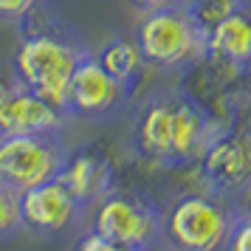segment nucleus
Masks as SVG:
<instances>
[{
    "label": "nucleus",
    "instance_id": "nucleus-8",
    "mask_svg": "<svg viewBox=\"0 0 251 251\" xmlns=\"http://www.w3.org/2000/svg\"><path fill=\"white\" fill-rule=\"evenodd\" d=\"M65 122L68 116L31 93L25 85H20L12 71L0 74V138L62 130Z\"/></svg>",
    "mask_w": 251,
    "mask_h": 251
},
{
    "label": "nucleus",
    "instance_id": "nucleus-3",
    "mask_svg": "<svg viewBox=\"0 0 251 251\" xmlns=\"http://www.w3.org/2000/svg\"><path fill=\"white\" fill-rule=\"evenodd\" d=\"M138 57L158 68H186L203 59L206 31L195 23L186 6H170L158 12L141 14L133 31Z\"/></svg>",
    "mask_w": 251,
    "mask_h": 251
},
{
    "label": "nucleus",
    "instance_id": "nucleus-13",
    "mask_svg": "<svg viewBox=\"0 0 251 251\" xmlns=\"http://www.w3.org/2000/svg\"><path fill=\"white\" fill-rule=\"evenodd\" d=\"M59 175L71 186V192L79 201L82 209L93 206L116 181L113 161L96 144H85V147L68 152V161H65Z\"/></svg>",
    "mask_w": 251,
    "mask_h": 251
},
{
    "label": "nucleus",
    "instance_id": "nucleus-18",
    "mask_svg": "<svg viewBox=\"0 0 251 251\" xmlns=\"http://www.w3.org/2000/svg\"><path fill=\"white\" fill-rule=\"evenodd\" d=\"M223 251H251V217L237 215L223 243Z\"/></svg>",
    "mask_w": 251,
    "mask_h": 251
},
{
    "label": "nucleus",
    "instance_id": "nucleus-19",
    "mask_svg": "<svg viewBox=\"0 0 251 251\" xmlns=\"http://www.w3.org/2000/svg\"><path fill=\"white\" fill-rule=\"evenodd\" d=\"M74 251H127V249L116 246L110 240H104L102 234H96V231H88V234H82V240L74 246Z\"/></svg>",
    "mask_w": 251,
    "mask_h": 251
},
{
    "label": "nucleus",
    "instance_id": "nucleus-6",
    "mask_svg": "<svg viewBox=\"0 0 251 251\" xmlns=\"http://www.w3.org/2000/svg\"><path fill=\"white\" fill-rule=\"evenodd\" d=\"M195 164L209 192L226 198L246 192L251 189V136L246 127L215 130Z\"/></svg>",
    "mask_w": 251,
    "mask_h": 251
},
{
    "label": "nucleus",
    "instance_id": "nucleus-17",
    "mask_svg": "<svg viewBox=\"0 0 251 251\" xmlns=\"http://www.w3.org/2000/svg\"><path fill=\"white\" fill-rule=\"evenodd\" d=\"M51 0H0V23H23L40 9H48Z\"/></svg>",
    "mask_w": 251,
    "mask_h": 251
},
{
    "label": "nucleus",
    "instance_id": "nucleus-12",
    "mask_svg": "<svg viewBox=\"0 0 251 251\" xmlns=\"http://www.w3.org/2000/svg\"><path fill=\"white\" fill-rule=\"evenodd\" d=\"M203 59H212L215 65L249 74L251 71V6L231 12L206 31Z\"/></svg>",
    "mask_w": 251,
    "mask_h": 251
},
{
    "label": "nucleus",
    "instance_id": "nucleus-14",
    "mask_svg": "<svg viewBox=\"0 0 251 251\" xmlns=\"http://www.w3.org/2000/svg\"><path fill=\"white\" fill-rule=\"evenodd\" d=\"M93 59L99 62V68H102L107 76H113L116 82H122V85H127V88L136 91L144 62L138 57V48H136L133 40H127V37H113V40H107L104 46H99L93 51Z\"/></svg>",
    "mask_w": 251,
    "mask_h": 251
},
{
    "label": "nucleus",
    "instance_id": "nucleus-4",
    "mask_svg": "<svg viewBox=\"0 0 251 251\" xmlns=\"http://www.w3.org/2000/svg\"><path fill=\"white\" fill-rule=\"evenodd\" d=\"M91 231L127 251H152L161 240V206L147 192L110 186L96 201Z\"/></svg>",
    "mask_w": 251,
    "mask_h": 251
},
{
    "label": "nucleus",
    "instance_id": "nucleus-2",
    "mask_svg": "<svg viewBox=\"0 0 251 251\" xmlns=\"http://www.w3.org/2000/svg\"><path fill=\"white\" fill-rule=\"evenodd\" d=\"M237 215L226 195L186 192L161 212V240L175 251H220Z\"/></svg>",
    "mask_w": 251,
    "mask_h": 251
},
{
    "label": "nucleus",
    "instance_id": "nucleus-10",
    "mask_svg": "<svg viewBox=\"0 0 251 251\" xmlns=\"http://www.w3.org/2000/svg\"><path fill=\"white\" fill-rule=\"evenodd\" d=\"M172 102V136H170V170L195 164L203 144L217 127L212 113L186 91H170Z\"/></svg>",
    "mask_w": 251,
    "mask_h": 251
},
{
    "label": "nucleus",
    "instance_id": "nucleus-16",
    "mask_svg": "<svg viewBox=\"0 0 251 251\" xmlns=\"http://www.w3.org/2000/svg\"><path fill=\"white\" fill-rule=\"evenodd\" d=\"M23 231V217H20V192L9 183L0 181V240L12 237Z\"/></svg>",
    "mask_w": 251,
    "mask_h": 251
},
{
    "label": "nucleus",
    "instance_id": "nucleus-22",
    "mask_svg": "<svg viewBox=\"0 0 251 251\" xmlns=\"http://www.w3.org/2000/svg\"><path fill=\"white\" fill-rule=\"evenodd\" d=\"M246 133L251 136V102H249V110H246Z\"/></svg>",
    "mask_w": 251,
    "mask_h": 251
},
{
    "label": "nucleus",
    "instance_id": "nucleus-21",
    "mask_svg": "<svg viewBox=\"0 0 251 251\" xmlns=\"http://www.w3.org/2000/svg\"><path fill=\"white\" fill-rule=\"evenodd\" d=\"M240 215L251 217V189H246V203H243V212H240Z\"/></svg>",
    "mask_w": 251,
    "mask_h": 251
},
{
    "label": "nucleus",
    "instance_id": "nucleus-15",
    "mask_svg": "<svg viewBox=\"0 0 251 251\" xmlns=\"http://www.w3.org/2000/svg\"><path fill=\"white\" fill-rule=\"evenodd\" d=\"M249 0H183L186 12L195 17V23L203 31H209L215 23H220L223 17H228L231 12L243 9Z\"/></svg>",
    "mask_w": 251,
    "mask_h": 251
},
{
    "label": "nucleus",
    "instance_id": "nucleus-9",
    "mask_svg": "<svg viewBox=\"0 0 251 251\" xmlns=\"http://www.w3.org/2000/svg\"><path fill=\"white\" fill-rule=\"evenodd\" d=\"M79 212H82L79 201L74 198L68 183L62 181V175L20 192L23 228L31 231V234H40V237L62 234L65 228L74 226V220L79 217Z\"/></svg>",
    "mask_w": 251,
    "mask_h": 251
},
{
    "label": "nucleus",
    "instance_id": "nucleus-11",
    "mask_svg": "<svg viewBox=\"0 0 251 251\" xmlns=\"http://www.w3.org/2000/svg\"><path fill=\"white\" fill-rule=\"evenodd\" d=\"M170 136H172V102L170 91L152 93L133 122V152L147 164L170 170Z\"/></svg>",
    "mask_w": 251,
    "mask_h": 251
},
{
    "label": "nucleus",
    "instance_id": "nucleus-20",
    "mask_svg": "<svg viewBox=\"0 0 251 251\" xmlns=\"http://www.w3.org/2000/svg\"><path fill=\"white\" fill-rule=\"evenodd\" d=\"M141 14L147 12H158V9H170V6H181L183 0H130Z\"/></svg>",
    "mask_w": 251,
    "mask_h": 251
},
{
    "label": "nucleus",
    "instance_id": "nucleus-1",
    "mask_svg": "<svg viewBox=\"0 0 251 251\" xmlns=\"http://www.w3.org/2000/svg\"><path fill=\"white\" fill-rule=\"evenodd\" d=\"M17 28L9 71L20 85L65 113V88L74 68L91 54L88 43L74 25L51 12V6L25 17Z\"/></svg>",
    "mask_w": 251,
    "mask_h": 251
},
{
    "label": "nucleus",
    "instance_id": "nucleus-7",
    "mask_svg": "<svg viewBox=\"0 0 251 251\" xmlns=\"http://www.w3.org/2000/svg\"><path fill=\"white\" fill-rule=\"evenodd\" d=\"M133 96V88H127L113 76H107L99 62L93 59V51L74 68L65 88V113L68 119H85V122H104L116 116Z\"/></svg>",
    "mask_w": 251,
    "mask_h": 251
},
{
    "label": "nucleus",
    "instance_id": "nucleus-5",
    "mask_svg": "<svg viewBox=\"0 0 251 251\" xmlns=\"http://www.w3.org/2000/svg\"><path fill=\"white\" fill-rule=\"evenodd\" d=\"M65 161H68V147L59 130L0 138V181L17 192L57 178Z\"/></svg>",
    "mask_w": 251,
    "mask_h": 251
}]
</instances>
